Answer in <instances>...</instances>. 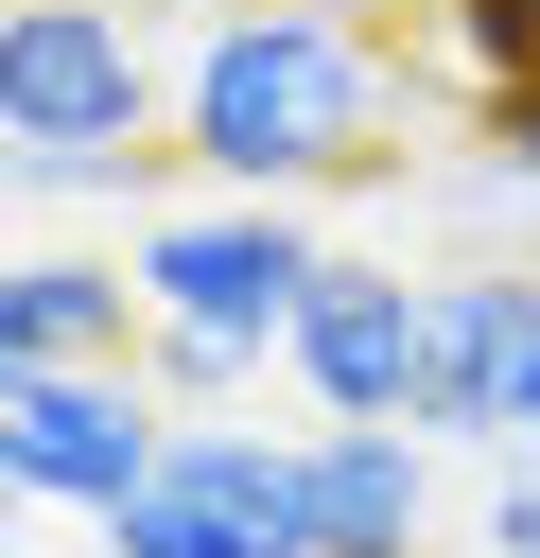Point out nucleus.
Listing matches in <instances>:
<instances>
[{
	"mask_svg": "<svg viewBox=\"0 0 540 558\" xmlns=\"http://www.w3.org/2000/svg\"><path fill=\"white\" fill-rule=\"evenodd\" d=\"M401 122V52L366 0H192V52H174V157L209 192H331L366 174Z\"/></svg>",
	"mask_w": 540,
	"mask_h": 558,
	"instance_id": "1",
	"label": "nucleus"
},
{
	"mask_svg": "<svg viewBox=\"0 0 540 558\" xmlns=\"http://www.w3.org/2000/svg\"><path fill=\"white\" fill-rule=\"evenodd\" d=\"M174 157V52L139 0H0V174L70 209H139Z\"/></svg>",
	"mask_w": 540,
	"mask_h": 558,
	"instance_id": "2",
	"label": "nucleus"
},
{
	"mask_svg": "<svg viewBox=\"0 0 540 558\" xmlns=\"http://www.w3.org/2000/svg\"><path fill=\"white\" fill-rule=\"evenodd\" d=\"M122 279H139V314H174V331L279 349L296 296L331 279V227H314L296 192H192V209H139V227H122Z\"/></svg>",
	"mask_w": 540,
	"mask_h": 558,
	"instance_id": "3",
	"label": "nucleus"
},
{
	"mask_svg": "<svg viewBox=\"0 0 540 558\" xmlns=\"http://www.w3.org/2000/svg\"><path fill=\"white\" fill-rule=\"evenodd\" d=\"M87 541H105V558H314V436L174 418V453H157Z\"/></svg>",
	"mask_w": 540,
	"mask_h": 558,
	"instance_id": "4",
	"label": "nucleus"
},
{
	"mask_svg": "<svg viewBox=\"0 0 540 558\" xmlns=\"http://www.w3.org/2000/svg\"><path fill=\"white\" fill-rule=\"evenodd\" d=\"M157 453H174V401H157L139 366H35V384H0V488H17V506L105 523Z\"/></svg>",
	"mask_w": 540,
	"mask_h": 558,
	"instance_id": "5",
	"label": "nucleus"
},
{
	"mask_svg": "<svg viewBox=\"0 0 540 558\" xmlns=\"http://www.w3.org/2000/svg\"><path fill=\"white\" fill-rule=\"evenodd\" d=\"M418 436L435 453H523L540 436V262H435Z\"/></svg>",
	"mask_w": 540,
	"mask_h": 558,
	"instance_id": "6",
	"label": "nucleus"
},
{
	"mask_svg": "<svg viewBox=\"0 0 540 558\" xmlns=\"http://www.w3.org/2000/svg\"><path fill=\"white\" fill-rule=\"evenodd\" d=\"M418 349H435V279L331 244V279H314L296 331H279V384H296L314 418H418Z\"/></svg>",
	"mask_w": 540,
	"mask_h": 558,
	"instance_id": "7",
	"label": "nucleus"
},
{
	"mask_svg": "<svg viewBox=\"0 0 540 558\" xmlns=\"http://www.w3.org/2000/svg\"><path fill=\"white\" fill-rule=\"evenodd\" d=\"M314 436V558H418L435 541V436L418 418H296Z\"/></svg>",
	"mask_w": 540,
	"mask_h": 558,
	"instance_id": "8",
	"label": "nucleus"
},
{
	"mask_svg": "<svg viewBox=\"0 0 540 558\" xmlns=\"http://www.w3.org/2000/svg\"><path fill=\"white\" fill-rule=\"evenodd\" d=\"M35 366H139V279L105 244H17L0 262V384Z\"/></svg>",
	"mask_w": 540,
	"mask_h": 558,
	"instance_id": "9",
	"label": "nucleus"
},
{
	"mask_svg": "<svg viewBox=\"0 0 540 558\" xmlns=\"http://www.w3.org/2000/svg\"><path fill=\"white\" fill-rule=\"evenodd\" d=\"M261 366H279V349H244V331H174V314H139V384H157L174 418H226V401H261Z\"/></svg>",
	"mask_w": 540,
	"mask_h": 558,
	"instance_id": "10",
	"label": "nucleus"
},
{
	"mask_svg": "<svg viewBox=\"0 0 540 558\" xmlns=\"http://www.w3.org/2000/svg\"><path fill=\"white\" fill-rule=\"evenodd\" d=\"M418 35H435V70H453L470 105H505V87H540V0H435Z\"/></svg>",
	"mask_w": 540,
	"mask_h": 558,
	"instance_id": "11",
	"label": "nucleus"
},
{
	"mask_svg": "<svg viewBox=\"0 0 540 558\" xmlns=\"http://www.w3.org/2000/svg\"><path fill=\"white\" fill-rule=\"evenodd\" d=\"M505 488H523V506H540V436H523V453H505Z\"/></svg>",
	"mask_w": 540,
	"mask_h": 558,
	"instance_id": "12",
	"label": "nucleus"
},
{
	"mask_svg": "<svg viewBox=\"0 0 540 558\" xmlns=\"http://www.w3.org/2000/svg\"><path fill=\"white\" fill-rule=\"evenodd\" d=\"M0 506H17V488H0Z\"/></svg>",
	"mask_w": 540,
	"mask_h": 558,
	"instance_id": "13",
	"label": "nucleus"
},
{
	"mask_svg": "<svg viewBox=\"0 0 540 558\" xmlns=\"http://www.w3.org/2000/svg\"><path fill=\"white\" fill-rule=\"evenodd\" d=\"M139 17H157V0H139Z\"/></svg>",
	"mask_w": 540,
	"mask_h": 558,
	"instance_id": "14",
	"label": "nucleus"
}]
</instances>
